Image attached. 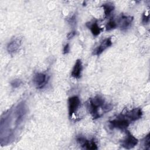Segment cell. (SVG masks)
Instances as JSON below:
<instances>
[{
	"instance_id": "obj_15",
	"label": "cell",
	"mask_w": 150,
	"mask_h": 150,
	"mask_svg": "<svg viewBox=\"0 0 150 150\" xmlns=\"http://www.w3.org/2000/svg\"><path fill=\"white\" fill-rule=\"evenodd\" d=\"M149 15H145L144 13V14H143V16H142V23H144V24L147 23L149 22Z\"/></svg>"
},
{
	"instance_id": "obj_8",
	"label": "cell",
	"mask_w": 150,
	"mask_h": 150,
	"mask_svg": "<svg viewBox=\"0 0 150 150\" xmlns=\"http://www.w3.org/2000/svg\"><path fill=\"white\" fill-rule=\"evenodd\" d=\"M82 69H83V67H82V63H81V60L80 59L77 60L71 73V76L76 79H79L81 76Z\"/></svg>"
},
{
	"instance_id": "obj_12",
	"label": "cell",
	"mask_w": 150,
	"mask_h": 150,
	"mask_svg": "<svg viewBox=\"0 0 150 150\" xmlns=\"http://www.w3.org/2000/svg\"><path fill=\"white\" fill-rule=\"evenodd\" d=\"M117 26V24L114 20H110L105 25V28L107 30H110L115 29Z\"/></svg>"
},
{
	"instance_id": "obj_9",
	"label": "cell",
	"mask_w": 150,
	"mask_h": 150,
	"mask_svg": "<svg viewBox=\"0 0 150 150\" xmlns=\"http://www.w3.org/2000/svg\"><path fill=\"white\" fill-rule=\"evenodd\" d=\"M132 20H133V17L132 16H127L122 15L119 21L120 28L121 29H127L131 23Z\"/></svg>"
},
{
	"instance_id": "obj_7",
	"label": "cell",
	"mask_w": 150,
	"mask_h": 150,
	"mask_svg": "<svg viewBox=\"0 0 150 150\" xmlns=\"http://www.w3.org/2000/svg\"><path fill=\"white\" fill-rule=\"evenodd\" d=\"M77 141L83 148L87 149H97V146L94 141H88L84 138L80 137L77 139Z\"/></svg>"
},
{
	"instance_id": "obj_10",
	"label": "cell",
	"mask_w": 150,
	"mask_h": 150,
	"mask_svg": "<svg viewBox=\"0 0 150 150\" xmlns=\"http://www.w3.org/2000/svg\"><path fill=\"white\" fill-rule=\"evenodd\" d=\"M86 24H87L86 26L90 29L93 36H97L100 33L101 28H100L98 26L97 22H93L92 23L89 22V23H87Z\"/></svg>"
},
{
	"instance_id": "obj_5",
	"label": "cell",
	"mask_w": 150,
	"mask_h": 150,
	"mask_svg": "<svg viewBox=\"0 0 150 150\" xmlns=\"http://www.w3.org/2000/svg\"><path fill=\"white\" fill-rule=\"evenodd\" d=\"M142 115V112L141 108H134L132 110L127 112L124 115L129 121H134L139 119Z\"/></svg>"
},
{
	"instance_id": "obj_17",
	"label": "cell",
	"mask_w": 150,
	"mask_h": 150,
	"mask_svg": "<svg viewBox=\"0 0 150 150\" xmlns=\"http://www.w3.org/2000/svg\"><path fill=\"white\" fill-rule=\"evenodd\" d=\"M75 35H76V32H74V31L71 32H70V33L67 35V38H68V39H71V38H72Z\"/></svg>"
},
{
	"instance_id": "obj_16",
	"label": "cell",
	"mask_w": 150,
	"mask_h": 150,
	"mask_svg": "<svg viewBox=\"0 0 150 150\" xmlns=\"http://www.w3.org/2000/svg\"><path fill=\"white\" fill-rule=\"evenodd\" d=\"M69 50H70L69 44L67 43V44H66V45L64 46V48H63V53H64V54L67 53L69 52Z\"/></svg>"
},
{
	"instance_id": "obj_11",
	"label": "cell",
	"mask_w": 150,
	"mask_h": 150,
	"mask_svg": "<svg viewBox=\"0 0 150 150\" xmlns=\"http://www.w3.org/2000/svg\"><path fill=\"white\" fill-rule=\"evenodd\" d=\"M102 6L104 8L105 17L108 16L110 15V13L112 12V11H113L114 9V6L112 5V4H109V3L103 4L102 5Z\"/></svg>"
},
{
	"instance_id": "obj_13",
	"label": "cell",
	"mask_w": 150,
	"mask_h": 150,
	"mask_svg": "<svg viewBox=\"0 0 150 150\" xmlns=\"http://www.w3.org/2000/svg\"><path fill=\"white\" fill-rule=\"evenodd\" d=\"M18 47V45L17 44V42L13 41L8 45V50L9 52H14L17 49Z\"/></svg>"
},
{
	"instance_id": "obj_6",
	"label": "cell",
	"mask_w": 150,
	"mask_h": 150,
	"mask_svg": "<svg viewBox=\"0 0 150 150\" xmlns=\"http://www.w3.org/2000/svg\"><path fill=\"white\" fill-rule=\"evenodd\" d=\"M111 45H112V42H111V38H108L104 39L101 43V44L95 49V50L93 51V54L94 55L100 54L107 48H108V47L111 46Z\"/></svg>"
},
{
	"instance_id": "obj_4",
	"label": "cell",
	"mask_w": 150,
	"mask_h": 150,
	"mask_svg": "<svg viewBox=\"0 0 150 150\" xmlns=\"http://www.w3.org/2000/svg\"><path fill=\"white\" fill-rule=\"evenodd\" d=\"M47 80L46 75L41 73H36L33 79V83L38 88H43L46 84Z\"/></svg>"
},
{
	"instance_id": "obj_2",
	"label": "cell",
	"mask_w": 150,
	"mask_h": 150,
	"mask_svg": "<svg viewBox=\"0 0 150 150\" xmlns=\"http://www.w3.org/2000/svg\"><path fill=\"white\" fill-rule=\"evenodd\" d=\"M138 142V139L133 136L129 131H127V133L125 138L122 141L121 145L125 149H131L134 148Z\"/></svg>"
},
{
	"instance_id": "obj_3",
	"label": "cell",
	"mask_w": 150,
	"mask_h": 150,
	"mask_svg": "<svg viewBox=\"0 0 150 150\" xmlns=\"http://www.w3.org/2000/svg\"><path fill=\"white\" fill-rule=\"evenodd\" d=\"M80 104V101L77 96H73L68 100L69 114L70 117H72L73 114L78 109Z\"/></svg>"
},
{
	"instance_id": "obj_1",
	"label": "cell",
	"mask_w": 150,
	"mask_h": 150,
	"mask_svg": "<svg viewBox=\"0 0 150 150\" xmlns=\"http://www.w3.org/2000/svg\"><path fill=\"white\" fill-rule=\"evenodd\" d=\"M129 122L124 115L120 114L115 119L110 121V127L124 130L128 127Z\"/></svg>"
},
{
	"instance_id": "obj_14",
	"label": "cell",
	"mask_w": 150,
	"mask_h": 150,
	"mask_svg": "<svg viewBox=\"0 0 150 150\" xmlns=\"http://www.w3.org/2000/svg\"><path fill=\"white\" fill-rule=\"evenodd\" d=\"M149 135L148 134L145 138V141H144V146H148V148H149Z\"/></svg>"
}]
</instances>
